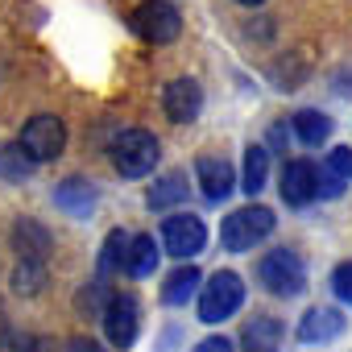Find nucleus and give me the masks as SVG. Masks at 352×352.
Here are the masks:
<instances>
[{"label": "nucleus", "instance_id": "nucleus-1", "mask_svg": "<svg viewBox=\"0 0 352 352\" xmlns=\"http://www.w3.org/2000/svg\"><path fill=\"white\" fill-rule=\"evenodd\" d=\"M108 153H112L116 174H124V179H141V174H149V170L157 166L162 145H157V137L145 133V129H124V133L112 141Z\"/></svg>", "mask_w": 352, "mask_h": 352}, {"label": "nucleus", "instance_id": "nucleus-2", "mask_svg": "<svg viewBox=\"0 0 352 352\" xmlns=\"http://www.w3.org/2000/svg\"><path fill=\"white\" fill-rule=\"evenodd\" d=\"M270 232H274V212L249 204V208H236V212L224 220L220 241H224L228 253H249V249H257V241H265Z\"/></svg>", "mask_w": 352, "mask_h": 352}, {"label": "nucleus", "instance_id": "nucleus-3", "mask_svg": "<svg viewBox=\"0 0 352 352\" xmlns=\"http://www.w3.org/2000/svg\"><path fill=\"white\" fill-rule=\"evenodd\" d=\"M257 278H261V286H265L270 294H282V298L307 290V265H302V257L290 253V249L265 253V257L257 261Z\"/></svg>", "mask_w": 352, "mask_h": 352}, {"label": "nucleus", "instance_id": "nucleus-4", "mask_svg": "<svg viewBox=\"0 0 352 352\" xmlns=\"http://www.w3.org/2000/svg\"><path fill=\"white\" fill-rule=\"evenodd\" d=\"M241 302H245V282H241V274L220 270V274H212L208 286L199 290V319H204V323H224L228 315L241 311Z\"/></svg>", "mask_w": 352, "mask_h": 352}, {"label": "nucleus", "instance_id": "nucleus-5", "mask_svg": "<svg viewBox=\"0 0 352 352\" xmlns=\"http://www.w3.org/2000/svg\"><path fill=\"white\" fill-rule=\"evenodd\" d=\"M133 30H137V38H145L153 46H166L183 34V17L174 5H166V0H145V5L133 9Z\"/></svg>", "mask_w": 352, "mask_h": 352}, {"label": "nucleus", "instance_id": "nucleus-6", "mask_svg": "<svg viewBox=\"0 0 352 352\" xmlns=\"http://www.w3.org/2000/svg\"><path fill=\"white\" fill-rule=\"evenodd\" d=\"M17 145H21L34 162H50V157L63 153V145H67V129H63L58 116H34V120H25Z\"/></svg>", "mask_w": 352, "mask_h": 352}, {"label": "nucleus", "instance_id": "nucleus-7", "mask_svg": "<svg viewBox=\"0 0 352 352\" xmlns=\"http://www.w3.org/2000/svg\"><path fill=\"white\" fill-rule=\"evenodd\" d=\"M204 241H208V228H204V220L199 216H187V212H179V216H170L166 224H162V245H166V253L170 257H195L199 249H204Z\"/></svg>", "mask_w": 352, "mask_h": 352}, {"label": "nucleus", "instance_id": "nucleus-8", "mask_svg": "<svg viewBox=\"0 0 352 352\" xmlns=\"http://www.w3.org/2000/svg\"><path fill=\"white\" fill-rule=\"evenodd\" d=\"M137 327H141V311H137V298L133 294H112L108 307H104V331L116 348H129L137 340Z\"/></svg>", "mask_w": 352, "mask_h": 352}, {"label": "nucleus", "instance_id": "nucleus-9", "mask_svg": "<svg viewBox=\"0 0 352 352\" xmlns=\"http://www.w3.org/2000/svg\"><path fill=\"white\" fill-rule=\"evenodd\" d=\"M162 108L174 124H191L204 108V87L195 79H174L166 91H162Z\"/></svg>", "mask_w": 352, "mask_h": 352}, {"label": "nucleus", "instance_id": "nucleus-10", "mask_svg": "<svg viewBox=\"0 0 352 352\" xmlns=\"http://www.w3.org/2000/svg\"><path fill=\"white\" fill-rule=\"evenodd\" d=\"M319 195V170L311 166V162H290L286 170H282V199L290 204V208H307L311 199Z\"/></svg>", "mask_w": 352, "mask_h": 352}, {"label": "nucleus", "instance_id": "nucleus-11", "mask_svg": "<svg viewBox=\"0 0 352 352\" xmlns=\"http://www.w3.org/2000/svg\"><path fill=\"white\" fill-rule=\"evenodd\" d=\"M344 331V315L336 307H311L302 319H298V340L302 344H327Z\"/></svg>", "mask_w": 352, "mask_h": 352}, {"label": "nucleus", "instance_id": "nucleus-12", "mask_svg": "<svg viewBox=\"0 0 352 352\" xmlns=\"http://www.w3.org/2000/svg\"><path fill=\"white\" fill-rule=\"evenodd\" d=\"M195 174H199V187H204V195H208L212 204L232 191V166H228L224 157H216V153H204V157L195 162Z\"/></svg>", "mask_w": 352, "mask_h": 352}, {"label": "nucleus", "instance_id": "nucleus-13", "mask_svg": "<svg viewBox=\"0 0 352 352\" xmlns=\"http://www.w3.org/2000/svg\"><path fill=\"white\" fill-rule=\"evenodd\" d=\"M54 204H58L67 216L83 220V216H91V208H96V191H91V183H83V179H67V183L54 187Z\"/></svg>", "mask_w": 352, "mask_h": 352}, {"label": "nucleus", "instance_id": "nucleus-14", "mask_svg": "<svg viewBox=\"0 0 352 352\" xmlns=\"http://www.w3.org/2000/svg\"><path fill=\"white\" fill-rule=\"evenodd\" d=\"M13 249L21 253V261H46L50 253V232L38 224V220H21L13 228Z\"/></svg>", "mask_w": 352, "mask_h": 352}, {"label": "nucleus", "instance_id": "nucleus-15", "mask_svg": "<svg viewBox=\"0 0 352 352\" xmlns=\"http://www.w3.org/2000/svg\"><path fill=\"white\" fill-rule=\"evenodd\" d=\"M199 282H204V274H199L195 265L174 270V274L166 278V286H162V302H170V307H183V302H191V294H195V290H204Z\"/></svg>", "mask_w": 352, "mask_h": 352}, {"label": "nucleus", "instance_id": "nucleus-16", "mask_svg": "<svg viewBox=\"0 0 352 352\" xmlns=\"http://www.w3.org/2000/svg\"><path fill=\"white\" fill-rule=\"evenodd\" d=\"M245 352H278V340H282V323L270 319V315H257L249 327H245Z\"/></svg>", "mask_w": 352, "mask_h": 352}, {"label": "nucleus", "instance_id": "nucleus-17", "mask_svg": "<svg viewBox=\"0 0 352 352\" xmlns=\"http://www.w3.org/2000/svg\"><path fill=\"white\" fill-rule=\"evenodd\" d=\"M124 270H129V278H149V274L157 270V241H153V236H145V232H141V236H133Z\"/></svg>", "mask_w": 352, "mask_h": 352}, {"label": "nucleus", "instance_id": "nucleus-18", "mask_svg": "<svg viewBox=\"0 0 352 352\" xmlns=\"http://www.w3.org/2000/svg\"><path fill=\"white\" fill-rule=\"evenodd\" d=\"M270 179V149L265 145H249L245 149V179H241V191L257 195Z\"/></svg>", "mask_w": 352, "mask_h": 352}, {"label": "nucleus", "instance_id": "nucleus-19", "mask_svg": "<svg viewBox=\"0 0 352 352\" xmlns=\"http://www.w3.org/2000/svg\"><path fill=\"white\" fill-rule=\"evenodd\" d=\"M294 133H298V141L302 145H323L327 137H331V120L323 116V112H315V108H302V112H294Z\"/></svg>", "mask_w": 352, "mask_h": 352}, {"label": "nucleus", "instance_id": "nucleus-20", "mask_svg": "<svg viewBox=\"0 0 352 352\" xmlns=\"http://www.w3.org/2000/svg\"><path fill=\"white\" fill-rule=\"evenodd\" d=\"M179 199H187V174L183 170H170V174H162V179L153 183L149 208H170V204H179Z\"/></svg>", "mask_w": 352, "mask_h": 352}, {"label": "nucleus", "instance_id": "nucleus-21", "mask_svg": "<svg viewBox=\"0 0 352 352\" xmlns=\"http://www.w3.org/2000/svg\"><path fill=\"white\" fill-rule=\"evenodd\" d=\"M34 170V157L21 145H0V179L5 183H25Z\"/></svg>", "mask_w": 352, "mask_h": 352}, {"label": "nucleus", "instance_id": "nucleus-22", "mask_svg": "<svg viewBox=\"0 0 352 352\" xmlns=\"http://www.w3.org/2000/svg\"><path fill=\"white\" fill-rule=\"evenodd\" d=\"M129 245H133V241H124V232H108V241H104V249H100V278L116 274V270L129 261Z\"/></svg>", "mask_w": 352, "mask_h": 352}, {"label": "nucleus", "instance_id": "nucleus-23", "mask_svg": "<svg viewBox=\"0 0 352 352\" xmlns=\"http://www.w3.org/2000/svg\"><path fill=\"white\" fill-rule=\"evenodd\" d=\"M42 282H46V265H42V261H21V265H17V274H13L17 294H38V290H42Z\"/></svg>", "mask_w": 352, "mask_h": 352}, {"label": "nucleus", "instance_id": "nucleus-24", "mask_svg": "<svg viewBox=\"0 0 352 352\" xmlns=\"http://www.w3.org/2000/svg\"><path fill=\"white\" fill-rule=\"evenodd\" d=\"M331 290H336V298H340V302H348V307H352V261H344V265H336V270H331Z\"/></svg>", "mask_w": 352, "mask_h": 352}, {"label": "nucleus", "instance_id": "nucleus-25", "mask_svg": "<svg viewBox=\"0 0 352 352\" xmlns=\"http://www.w3.org/2000/svg\"><path fill=\"white\" fill-rule=\"evenodd\" d=\"M0 352H38V340L25 331H5L0 336Z\"/></svg>", "mask_w": 352, "mask_h": 352}, {"label": "nucleus", "instance_id": "nucleus-26", "mask_svg": "<svg viewBox=\"0 0 352 352\" xmlns=\"http://www.w3.org/2000/svg\"><path fill=\"white\" fill-rule=\"evenodd\" d=\"M327 170H336L340 179H352V149H348V145L331 149V157H327Z\"/></svg>", "mask_w": 352, "mask_h": 352}, {"label": "nucleus", "instance_id": "nucleus-27", "mask_svg": "<svg viewBox=\"0 0 352 352\" xmlns=\"http://www.w3.org/2000/svg\"><path fill=\"white\" fill-rule=\"evenodd\" d=\"M191 352H232V344H228L224 336H208V340H199Z\"/></svg>", "mask_w": 352, "mask_h": 352}, {"label": "nucleus", "instance_id": "nucleus-28", "mask_svg": "<svg viewBox=\"0 0 352 352\" xmlns=\"http://www.w3.org/2000/svg\"><path fill=\"white\" fill-rule=\"evenodd\" d=\"M340 191H344V187H340V174H336V170L319 174V195H331V199H336Z\"/></svg>", "mask_w": 352, "mask_h": 352}, {"label": "nucleus", "instance_id": "nucleus-29", "mask_svg": "<svg viewBox=\"0 0 352 352\" xmlns=\"http://www.w3.org/2000/svg\"><path fill=\"white\" fill-rule=\"evenodd\" d=\"M67 352H104L96 340H87V336H75L71 344H67Z\"/></svg>", "mask_w": 352, "mask_h": 352}, {"label": "nucleus", "instance_id": "nucleus-30", "mask_svg": "<svg viewBox=\"0 0 352 352\" xmlns=\"http://www.w3.org/2000/svg\"><path fill=\"white\" fill-rule=\"evenodd\" d=\"M236 5H261V0H236Z\"/></svg>", "mask_w": 352, "mask_h": 352}]
</instances>
